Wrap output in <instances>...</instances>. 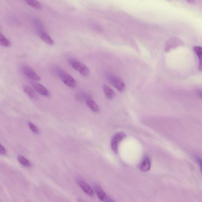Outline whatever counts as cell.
<instances>
[{
  "label": "cell",
  "mask_w": 202,
  "mask_h": 202,
  "mask_svg": "<svg viewBox=\"0 0 202 202\" xmlns=\"http://www.w3.org/2000/svg\"><path fill=\"white\" fill-rule=\"evenodd\" d=\"M53 72L58 76L64 84L68 87L74 88L77 85V81L70 74L57 66H54Z\"/></svg>",
  "instance_id": "6da1fadb"
},
{
  "label": "cell",
  "mask_w": 202,
  "mask_h": 202,
  "mask_svg": "<svg viewBox=\"0 0 202 202\" xmlns=\"http://www.w3.org/2000/svg\"><path fill=\"white\" fill-rule=\"evenodd\" d=\"M68 62L72 67L82 75L87 76L89 73V70L84 64L74 58L68 59Z\"/></svg>",
  "instance_id": "7a4b0ae2"
},
{
  "label": "cell",
  "mask_w": 202,
  "mask_h": 202,
  "mask_svg": "<svg viewBox=\"0 0 202 202\" xmlns=\"http://www.w3.org/2000/svg\"><path fill=\"white\" fill-rule=\"evenodd\" d=\"M126 137V133L122 132H117L113 136L111 141V147L113 151L115 153L118 152V147L120 142Z\"/></svg>",
  "instance_id": "3957f363"
},
{
  "label": "cell",
  "mask_w": 202,
  "mask_h": 202,
  "mask_svg": "<svg viewBox=\"0 0 202 202\" xmlns=\"http://www.w3.org/2000/svg\"><path fill=\"white\" fill-rule=\"evenodd\" d=\"M108 79L111 84L118 90L122 92L125 88V85L122 80L118 77L113 74H109L108 75Z\"/></svg>",
  "instance_id": "277c9868"
},
{
  "label": "cell",
  "mask_w": 202,
  "mask_h": 202,
  "mask_svg": "<svg viewBox=\"0 0 202 202\" xmlns=\"http://www.w3.org/2000/svg\"><path fill=\"white\" fill-rule=\"evenodd\" d=\"M184 43L177 37H173L170 38L167 41L165 47V50L166 52L168 53L174 49L177 48L178 47L183 45Z\"/></svg>",
  "instance_id": "5b68a950"
},
{
  "label": "cell",
  "mask_w": 202,
  "mask_h": 202,
  "mask_svg": "<svg viewBox=\"0 0 202 202\" xmlns=\"http://www.w3.org/2000/svg\"><path fill=\"white\" fill-rule=\"evenodd\" d=\"M23 73L28 78L35 81H39L41 78L39 75L29 66L26 65H23L22 66Z\"/></svg>",
  "instance_id": "8992f818"
},
{
  "label": "cell",
  "mask_w": 202,
  "mask_h": 202,
  "mask_svg": "<svg viewBox=\"0 0 202 202\" xmlns=\"http://www.w3.org/2000/svg\"><path fill=\"white\" fill-rule=\"evenodd\" d=\"M31 84L36 91L40 94L47 97H50V92L42 84L35 82H32Z\"/></svg>",
  "instance_id": "52a82bcc"
},
{
  "label": "cell",
  "mask_w": 202,
  "mask_h": 202,
  "mask_svg": "<svg viewBox=\"0 0 202 202\" xmlns=\"http://www.w3.org/2000/svg\"><path fill=\"white\" fill-rule=\"evenodd\" d=\"M77 182H78L80 188L86 194L91 196L94 195V191L93 189L89 185H88L87 183L80 179L77 180Z\"/></svg>",
  "instance_id": "ba28073f"
},
{
  "label": "cell",
  "mask_w": 202,
  "mask_h": 202,
  "mask_svg": "<svg viewBox=\"0 0 202 202\" xmlns=\"http://www.w3.org/2000/svg\"><path fill=\"white\" fill-rule=\"evenodd\" d=\"M95 190L96 194L99 200L104 202H108L109 198L107 196V195L102 188L96 185L95 187Z\"/></svg>",
  "instance_id": "9c48e42d"
},
{
  "label": "cell",
  "mask_w": 202,
  "mask_h": 202,
  "mask_svg": "<svg viewBox=\"0 0 202 202\" xmlns=\"http://www.w3.org/2000/svg\"><path fill=\"white\" fill-rule=\"evenodd\" d=\"M38 34H39V36L41 39L44 42H45L46 44L50 46L54 45V41L51 38V37L44 30L41 31L39 33H38Z\"/></svg>",
  "instance_id": "30bf717a"
},
{
  "label": "cell",
  "mask_w": 202,
  "mask_h": 202,
  "mask_svg": "<svg viewBox=\"0 0 202 202\" xmlns=\"http://www.w3.org/2000/svg\"><path fill=\"white\" fill-rule=\"evenodd\" d=\"M23 89L25 93L29 96L31 99H38V96L36 92L31 87L27 85H24Z\"/></svg>",
  "instance_id": "8fae6325"
},
{
  "label": "cell",
  "mask_w": 202,
  "mask_h": 202,
  "mask_svg": "<svg viewBox=\"0 0 202 202\" xmlns=\"http://www.w3.org/2000/svg\"><path fill=\"white\" fill-rule=\"evenodd\" d=\"M151 167V161L148 157H145L140 165V169L141 171L147 172L149 171Z\"/></svg>",
  "instance_id": "7c38bea8"
},
{
  "label": "cell",
  "mask_w": 202,
  "mask_h": 202,
  "mask_svg": "<svg viewBox=\"0 0 202 202\" xmlns=\"http://www.w3.org/2000/svg\"><path fill=\"white\" fill-rule=\"evenodd\" d=\"M194 50L197 55L199 60L198 69L200 71L202 70V47L195 46L194 47Z\"/></svg>",
  "instance_id": "4fadbf2b"
},
{
  "label": "cell",
  "mask_w": 202,
  "mask_h": 202,
  "mask_svg": "<svg viewBox=\"0 0 202 202\" xmlns=\"http://www.w3.org/2000/svg\"><path fill=\"white\" fill-rule=\"evenodd\" d=\"M86 104L90 109L93 112H98L99 110V108L97 104L94 101L90 99H88L86 101Z\"/></svg>",
  "instance_id": "5bb4252c"
},
{
  "label": "cell",
  "mask_w": 202,
  "mask_h": 202,
  "mask_svg": "<svg viewBox=\"0 0 202 202\" xmlns=\"http://www.w3.org/2000/svg\"><path fill=\"white\" fill-rule=\"evenodd\" d=\"M103 90L105 96L108 99H110L114 97L115 96V93L109 86L107 85H104Z\"/></svg>",
  "instance_id": "9a60e30c"
},
{
  "label": "cell",
  "mask_w": 202,
  "mask_h": 202,
  "mask_svg": "<svg viewBox=\"0 0 202 202\" xmlns=\"http://www.w3.org/2000/svg\"><path fill=\"white\" fill-rule=\"evenodd\" d=\"M0 44L3 47H10L11 46V41L10 40L1 33L0 34Z\"/></svg>",
  "instance_id": "2e32d148"
},
{
  "label": "cell",
  "mask_w": 202,
  "mask_h": 202,
  "mask_svg": "<svg viewBox=\"0 0 202 202\" xmlns=\"http://www.w3.org/2000/svg\"><path fill=\"white\" fill-rule=\"evenodd\" d=\"M17 160L22 165L28 167H31V162L23 156L22 155L18 156Z\"/></svg>",
  "instance_id": "e0dca14e"
},
{
  "label": "cell",
  "mask_w": 202,
  "mask_h": 202,
  "mask_svg": "<svg viewBox=\"0 0 202 202\" xmlns=\"http://www.w3.org/2000/svg\"><path fill=\"white\" fill-rule=\"evenodd\" d=\"M28 5L30 6L35 9H41L42 8V5L40 3V2L37 1H33V0H28L26 1Z\"/></svg>",
  "instance_id": "ac0fdd59"
},
{
  "label": "cell",
  "mask_w": 202,
  "mask_h": 202,
  "mask_svg": "<svg viewBox=\"0 0 202 202\" xmlns=\"http://www.w3.org/2000/svg\"><path fill=\"white\" fill-rule=\"evenodd\" d=\"M28 125H29L30 129L34 133L36 134H39L40 132L39 129L35 125L31 122L28 123Z\"/></svg>",
  "instance_id": "d6986e66"
},
{
  "label": "cell",
  "mask_w": 202,
  "mask_h": 202,
  "mask_svg": "<svg viewBox=\"0 0 202 202\" xmlns=\"http://www.w3.org/2000/svg\"><path fill=\"white\" fill-rule=\"evenodd\" d=\"M0 154L2 155H4L6 154V150L3 146L1 145L0 146Z\"/></svg>",
  "instance_id": "ffe728a7"
},
{
  "label": "cell",
  "mask_w": 202,
  "mask_h": 202,
  "mask_svg": "<svg viewBox=\"0 0 202 202\" xmlns=\"http://www.w3.org/2000/svg\"><path fill=\"white\" fill-rule=\"evenodd\" d=\"M196 160L199 165L200 166V170H201V171L202 173V159L200 158V157H197Z\"/></svg>",
  "instance_id": "44dd1931"
},
{
  "label": "cell",
  "mask_w": 202,
  "mask_h": 202,
  "mask_svg": "<svg viewBox=\"0 0 202 202\" xmlns=\"http://www.w3.org/2000/svg\"><path fill=\"white\" fill-rule=\"evenodd\" d=\"M197 94L202 99V90H198L197 91Z\"/></svg>",
  "instance_id": "7402d4cb"
},
{
  "label": "cell",
  "mask_w": 202,
  "mask_h": 202,
  "mask_svg": "<svg viewBox=\"0 0 202 202\" xmlns=\"http://www.w3.org/2000/svg\"><path fill=\"white\" fill-rule=\"evenodd\" d=\"M188 1L189 3L192 4H195V1H193V0H188V1Z\"/></svg>",
  "instance_id": "603a6c76"
},
{
  "label": "cell",
  "mask_w": 202,
  "mask_h": 202,
  "mask_svg": "<svg viewBox=\"0 0 202 202\" xmlns=\"http://www.w3.org/2000/svg\"><path fill=\"white\" fill-rule=\"evenodd\" d=\"M78 201L79 202H86L84 200H81V199H78Z\"/></svg>",
  "instance_id": "cb8c5ba5"
},
{
  "label": "cell",
  "mask_w": 202,
  "mask_h": 202,
  "mask_svg": "<svg viewBox=\"0 0 202 202\" xmlns=\"http://www.w3.org/2000/svg\"><path fill=\"white\" fill-rule=\"evenodd\" d=\"M108 202H114V201H113L112 200H111V199H109V200H108Z\"/></svg>",
  "instance_id": "d4e9b609"
}]
</instances>
